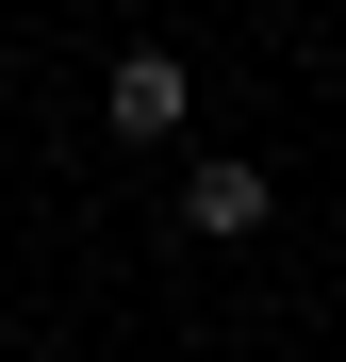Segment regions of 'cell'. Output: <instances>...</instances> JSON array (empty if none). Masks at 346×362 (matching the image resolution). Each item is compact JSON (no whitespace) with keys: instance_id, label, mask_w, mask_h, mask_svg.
<instances>
[{"instance_id":"1","label":"cell","mask_w":346,"mask_h":362,"mask_svg":"<svg viewBox=\"0 0 346 362\" xmlns=\"http://www.w3.org/2000/svg\"><path fill=\"white\" fill-rule=\"evenodd\" d=\"M182 49H115V132H132V148H165V132H182Z\"/></svg>"},{"instance_id":"2","label":"cell","mask_w":346,"mask_h":362,"mask_svg":"<svg viewBox=\"0 0 346 362\" xmlns=\"http://www.w3.org/2000/svg\"><path fill=\"white\" fill-rule=\"evenodd\" d=\"M182 214H198V230H264V214H280V181H264V165H198V181H182Z\"/></svg>"}]
</instances>
